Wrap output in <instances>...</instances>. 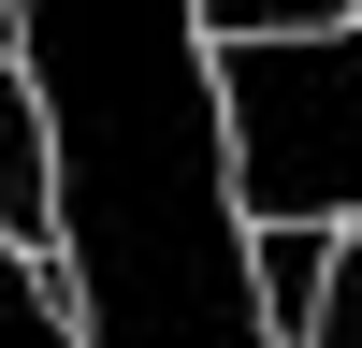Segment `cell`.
<instances>
[{"label": "cell", "mask_w": 362, "mask_h": 348, "mask_svg": "<svg viewBox=\"0 0 362 348\" xmlns=\"http://www.w3.org/2000/svg\"><path fill=\"white\" fill-rule=\"evenodd\" d=\"M58 131V290L102 348H203L261 334L247 189L218 116V29L203 0H0Z\"/></svg>", "instance_id": "1"}, {"label": "cell", "mask_w": 362, "mask_h": 348, "mask_svg": "<svg viewBox=\"0 0 362 348\" xmlns=\"http://www.w3.org/2000/svg\"><path fill=\"white\" fill-rule=\"evenodd\" d=\"M218 116L247 218H362V15L218 44Z\"/></svg>", "instance_id": "2"}, {"label": "cell", "mask_w": 362, "mask_h": 348, "mask_svg": "<svg viewBox=\"0 0 362 348\" xmlns=\"http://www.w3.org/2000/svg\"><path fill=\"white\" fill-rule=\"evenodd\" d=\"M0 232L58 247V131H44V87H29L15 44H0Z\"/></svg>", "instance_id": "3"}, {"label": "cell", "mask_w": 362, "mask_h": 348, "mask_svg": "<svg viewBox=\"0 0 362 348\" xmlns=\"http://www.w3.org/2000/svg\"><path fill=\"white\" fill-rule=\"evenodd\" d=\"M334 232H348V218H247V261H261V334H319Z\"/></svg>", "instance_id": "4"}, {"label": "cell", "mask_w": 362, "mask_h": 348, "mask_svg": "<svg viewBox=\"0 0 362 348\" xmlns=\"http://www.w3.org/2000/svg\"><path fill=\"white\" fill-rule=\"evenodd\" d=\"M0 334H73V290H58L44 247H15V232H0Z\"/></svg>", "instance_id": "5"}, {"label": "cell", "mask_w": 362, "mask_h": 348, "mask_svg": "<svg viewBox=\"0 0 362 348\" xmlns=\"http://www.w3.org/2000/svg\"><path fill=\"white\" fill-rule=\"evenodd\" d=\"M305 348H362V218L334 232V276H319V334Z\"/></svg>", "instance_id": "6"}, {"label": "cell", "mask_w": 362, "mask_h": 348, "mask_svg": "<svg viewBox=\"0 0 362 348\" xmlns=\"http://www.w3.org/2000/svg\"><path fill=\"white\" fill-rule=\"evenodd\" d=\"M334 15H362V0H203L218 44H247V29H334Z\"/></svg>", "instance_id": "7"}]
</instances>
